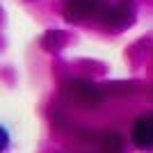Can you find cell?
Instances as JSON below:
<instances>
[{"label": "cell", "mask_w": 153, "mask_h": 153, "mask_svg": "<svg viewBox=\"0 0 153 153\" xmlns=\"http://www.w3.org/2000/svg\"><path fill=\"white\" fill-rule=\"evenodd\" d=\"M101 0H66V14L71 19H82L98 9Z\"/></svg>", "instance_id": "3"}, {"label": "cell", "mask_w": 153, "mask_h": 153, "mask_svg": "<svg viewBox=\"0 0 153 153\" xmlns=\"http://www.w3.org/2000/svg\"><path fill=\"white\" fill-rule=\"evenodd\" d=\"M69 94L76 98L78 103H85V105H96V103L101 101V91L96 89V87H91V85L87 82H73L69 87Z\"/></svg>", "instance_id": "2"}, {"label": "cell", "mask_w": 153, "mask_h": 153, "mask_svg": "<svg viewBox=\"0 0 153 153\" xmlns=\"http://www.w3.org/2000/svg\"><path fill=\"white\" fill-rule=\"evenodd\" d=\"M7 142H9V137H7V130H5V128H2V149L7 146Z\"/></svg>", "instance_id": "4"}, {"label": "cell", "mask_w": 153, "mask_h": 153, "mask_svg": "<svg viewBox=\"0 0 153 153\" xmlns=\"http://www.w3.org/2000/svg\"><path fill=\"white\" fill-rule=\"evenodd\" d=\"M133 142L142 149H153V114H146L135 121Z\"/></svg>", "instance_id": "1"}]
</instances>
